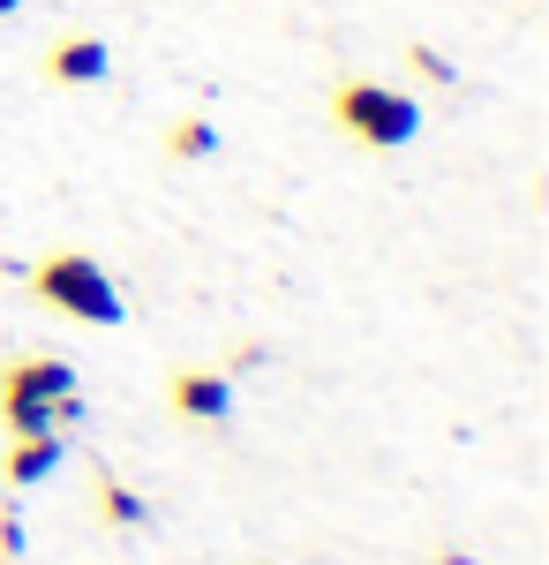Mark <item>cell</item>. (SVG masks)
<instances>
[{"label": "cell", "instance_id": "obj_11", "mask_svg": "<svg viewBox=\"0 0 549 565\" xmlns=\"http://www.w3.org/2000/svg\"><path fill=\"white\" fill-rule=\"evenodd\" d=\"M15 8H23V0H0V15H15Z\"/></svg>", "mask_w": 549, "mask_h": 565}, {"label": "cell", "instance_id": "obj_10", "mask_svg": "<svg viewBox=\"0 0 549 565\" xmlns=\"http://www.w3.org/2000/svg\"><path fill=\"white\" fill-rule=\"evenodd\" d=\"M0 558H23V521L15 513H0Z\"/></svg>", "mask_w": 549, "mask_h": 565}, {"label": "cell", "instance_id": "obj_5", "mask_svg": "<svg viewBox=\"0 0 549 565\" xmlns=\"http://www.w3.org/2000/svg\"><path fill=\"white\" fill-rule=\"evenodd\" d=\"M166 399H173L181 423H226L234 415V377L226 370H173Z\"/></svg>", "mask_w": 549, "mask_h": 565}, {"label": "cell", "instance_id": "obj_12", "mask_svg": "<svg viewBox=\"0 0 549 565\" xmlns=\"http://www.w3.org/2000/svg\"><path fill=\"white\" fill-rule=\"evenodd\" d=\"M0 565H15V558H0Z\"/></svg>", "mask_w": 549, "mask_h": 565}, {"label": "cell", "instance_id": "obj_7", "mask_svg": "<svg viewBox=\"0 0 549 565\" xmlns=\"http://www.w3.org/2000/svg\"><path fill=\"white\" fill-rule=\"evenodd\" d=\"M90 498H98V521H106V527H143V521H151V505H143L128 482H114L106 468H98V482H90Z\"/></svg>", "mask_w": 549, "mask_h": 565}, {"label": "cell", "instance_id": "obj_6", "mask_svg": "<svg viewBox=\"0 0 549 565\" xmlns=\"http://www.w3.org/2000/svg\"><path fill=\"white\" fill-rule=\"evenodd\" d=\"M61 460H68V437H61V430H45V437H8V452H0V476L31 490V482H45L53 468H61Z\"/></svg>", "mask_w": 549, "mask_h": 565}, {"label": "cell", "instance_id": "obj_2", "mask_svg": "<svg viewBox=\"0 0 549 565\" xmlns=\"http://www.w3.org/2000/svg\"><path fill=\"white\" fill-rule=\"evenodd\" d=\"M31 295H39L45 309H61V317H76V324H98V332H114L128 317L121 287L106 279V264L90 257V249H45V257L31 264Z\"/></svg>", "mask_w": 549, "mask_h": 565}, {"label": "cell", "instance_id": "obj_8", "mask_svg": "<svg viewBox=\"0 0 549 565\" xmlns=\"http://www.w3.org/2000/svg\"><path fill=\"white\" fill-rule=\"evenodd\" d=\"M212 151H218V129L204 114H181L166 129V159H212Z\"/></svg>", "mask_w": 549, "mask_h": 565}, {"label": "cell", "instance_id": "obj_3", "mask_svg": "<svg viewBox=\"0 0 549 565\" xmlns=\"http://www.w3.org/2000/svg\"><path fill=\"white\" fill-rule=\"evenodd\" d=\"M332 121L362 151H407L415 136H422V106L407 98V90L391 84H369V76H346V84L332 90Z\"/></svg>", "mask_w": 549, "mask_h": 565}, {"label": "cell", "instance_id": "obj_9", "mask_svg": "<svg viewBox=\"0 0 549 565\" xmlns=\"http://www.w3.org/2000/svg\"><path fill=\"white\" fill-rule=\"evenodd\" d=\"M407 68H415V76H422V84H460V68H452V61H444V53H429V45H407Z\"/></svg>", "mask_w": 549, "mask_h": 565}, {"label": "cell", "instance_id": "obj_1", "mask_svg": "<svg viewBox=\"0 0 549 565\" xmlns=\"http://www.w3.org/2000/svg\"><path fill=\"white\" fill-rule=\"evenodd\" d=\"M84 423V385L61 354H23L0 362V430L8 437H45Z\"/></svg>", "mask_w": 549, "mask_h": 565}, {"label": "cell", "instance_id": "obj_4", "mask_svg": "<svg viewBox=\"0 0 549 565\" xmlns=\"http://www.w3.org/2000/svg\"><path fill=\"white\" fill-rule=\"evenodd\" d=\"M106 76H114V45H106V39L76 31V39H53V45H45V84L84 90V84H106Z\"/></svg>", "mask_w": 549, "mask_h": 565}]
</instances>
